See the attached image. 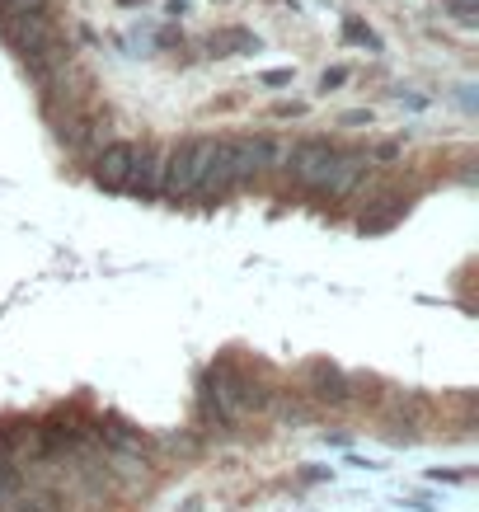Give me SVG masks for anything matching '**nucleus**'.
<instances>
[{
  "label": "nucleus",
  "mask_w": 479,
  "mask_h": 512,
  "mask_svg": "<svg viewBox=\"0 0 479 512\" xmlns=\"http://www.w3.org/2000/svg\"><path fill=\"white\" fill-rule=\"evenodd\" d=\"M310 395L315 400H325V404H339V400H348V386H343V376L329 367V362H310Z\"/></svg>",
  "instance_id": "obj_7"
},
{
  "label": "nucleus",
  "mask_w": 479,
  "mask_h": 512,
  "mask_svg": "<svg viewBox=\"0 0 479 512\" xmlns=\"http://www.w3.org/2000/svg\"><path fill=\"white\" fill-rule=\"evenodd\" d=\"M19 512H57V498L52 494H33V498H24V508Z\"/></svg>",
  "instance_id": "obj_13"
},
{
  "label": "nucleus",
  "mask_w": 479,
  "mask_h": 512,
  "mask_svg": "<svg viewBox=\"0 0 479 512\" xmlns=\"http://www.w3.org/2000/svg\"><path fill=\"white\" fill-rule=\"evenodd\" d=\"M212 47H217V57H231V47H240V52H254V38H249L245 29H226V33H217V38H212Z\"/></svg>",
  "instance_id": "obj_8"
},
{
  "label": "nucleus",
  "mask_w": 479,
  "mask_h": 512,
  "mask_svg": "<svg viewBox=\"0 0 479 512\" xmlns=\"http://www.w3.org/2000/svg\"><path fill=\"white\" fill-rule=\"evenodd\" d=\"M15 494H19V475L10 466H0V512L15 503Z\"/></svg>",
  "instance_id": "obj_11"
},
{
  "label": "nucleus",
  "mask_w": 479,
  "mask_h": 512,
  "mask_svg": "<svg viewBox=\"0 0 479 512\" xmlns=\"http://www.w3.org/2000/svg\"><path fill=\"white\" fill-rule=\"evenodd\" d=\"M451 5V15L461 19V24H475V15H479V0H447Z\"/></svg>",
  "instance_id": "obj_12"
},
{
  "label": "nucleus",
  "mask_w": 479,
  "mask_h": 512,
  "mask_svg": "<svg viewBox=\"0 0 479 512\" xmlns=\"http://www.w3.org/2000/svg\"><path fill=\"white\" fill-rule=\"evenodd\" d=\"M343 80H348V71H339V66H334V71H325V80H320V90H334V85H343Z\"/></svg>",
  "instance_id": "obj_14"
},
{
  "label": "nucleus",
  "mask_w": 479,
  "mask_h": 512,
  "mask_svg": "<svg viewBox=\"0 0 479 512\" xmlns=\"http://www.w3.org/2000/svg\"><path fill=\"white\" fill-rule=\"evenodd\" d=\"M123 5H141V0H123Z\"/></svg>",
  "instance_id": "obj_18"
},
{
  "label": "nucleus",
  "mask_w": 479,
  "mask_h": 512,
  "mask_svg": "<svg viewBox=\"0 0 479 512\" xmlns=\"http://www.w3.org/2000/svg\"><path fill=\"white\" fill-rule=\"evenodd\" d=\"M165 165H170V156L137 151V156H132V165H127L123 188H127V193H137V198H151V193H160V188H165Z\"/></svg>",
  "instance_id": "obj_4"
},
{
  "label": "nucleus",
  "mask_w": 479,
  "mask_h": 512,
  "mask_svg": "<svg viewBox=\"0 0 479 512\" xmlns=\"http://www.w3.org/2000/svg\"><path fill=\"white\" fill-rule=\"evenodd\" d=\"M132 156H137V146H132V141H113V146H104L99 160H94V179H99L104 188H123Z\"/></svg>",
  "instance_id": "obj_5"
},
{
  "label": "nucleus",
  "mask_w": 479,
  "mask_h": 512,
  "mask_svg": "<svg viewBox=\"0 0 479 512\" xmlns=\"http://www.w3.org/2000/svg\"><path fill=\"white\" fill-rule=\"evenodd\" d=\"M165 15L179 19V15H188V5H184V0H170V5H165Z\"/></svg>",
  "instance_id": "obj_17"
},
{
  "label": "nucleus",
  "mask_w": 479,
  "mask_h": 512,
  "mask_svg": "<svg viewBox=\"0 0 479 512\" xmlns=\"http://www.w3.org/2000/svg\"><path fill=\"white\" fill-rule=\"evenodd\" d=\"M343 38H348V43L371 47V52H381V38H376V33H371L362 19H348V24H343Z\"/></svg>",
  "instance_id": "obj_9"
},
{
  "label": "nucleus",
  "mask_w": 479,
  "mask_h": 512,
  "mask_svg": "<svg viewBox=\"0 0 479 512\" xmlns=\"http://www.w3.org/2000/svg\"><path fill=\"white\" fill-rule=\"evenodd\" d=\"M0 33L5 43L15 47L24 66H29L38 80H47L57 66L66 62L62 38H57V24L47 19V10H33V15H15V19H0Z\"/></svg>",
  "instance_id": "obj_1"
},
{
  "label": "nucleus",
  "mask_w": 479,
  "mask_h": 512,
  "mask_svg": "<svg viewBox=\"0 0 479 512\" xmlns=\"http://www.w3.org/2000/svg\"><path fill=\"white\" fill-rule=\"evenodd\" d=\"M339 123H343V127H362V123L371 127V113H362V109H357V113H343Z\"/></svg>",
  "instance_id": "obj_15"
},
{
  "label": "nucleus",
  "mask_w": 479,
  "mask_h": 512,
  "mask_svg": "<svg viewBox=\"0 0 479 512\" xmlns=\"http://www.w3.org/2000/svg\"><path fill=\"white\" fill-rule=\"evenodd\" d=\"M212 156H217V141L212 137L184 141V146L170 156V165H165V188H160V193H170V198H188V193H198V184H202V174H207V165H212Z\"/></svg>",
  "instance_id": "obj_2"
},
{
  "label": "nucleus",
  "mask_w": 479,
  "mask_h": 512,
  "mask_svg": "<svg viewBox=\"0 0 479 512\" xmlns=\"http://www.w3.org/2000/svg\"><path fill=\"white\" fill-rule=\"evenodd\" d=\"M334 156H339V151H334L329 141L306 137V141H296L292 151H287V170H292L296 184L320 188L325 184V174H329V165H334Z\"/></svg>",
  "instance_id": "obj_3"
},
{
  "label": "nucleus",
  "mask_w": 479,
  "mask_h": 512,
  "mask_svg": "<svg viewBox=\"0 0 479 512\" xmlns=\"http://www.w3.org/2000/svg\"><path fill=\"white\" fill-rule=\"evenodd\" d=\"M52 0H0V19H15V15H33V10H47Z\"/></svg>",
  "instance_id": "obj_10"
},
{
  "label": "nucleus",
  "mask_w": 479,
  "mask_h": 512,
  "mask_svg": "<svg viewBox=\"0 0 479 512\" xmlns=\"http://www.w3.org/2000/svg\"><path fill=\"white\" fill-rule=\"evenodd\" d=\"M292 80V71H263V85H287Z\"/></svg>",
  "instance_id": "obj_16"
},
{
  "label": "nucleus",
  "mask_w": 479,
  "mask_h": 512,
  "mask_svg": "<svg viewBox=\"0 0 479 512\" xmlns=\"http://www.w3.org/2000/svg\"><path fill=\"white\" fill-rule=\"evenodd\" d=\"M362 170H367V156H334V165H329L325 184H320V193H329V198H343V193H353V184L362 179Z\"/></svg>",
  "instance_id": "obj_6"
}]
</instances>
